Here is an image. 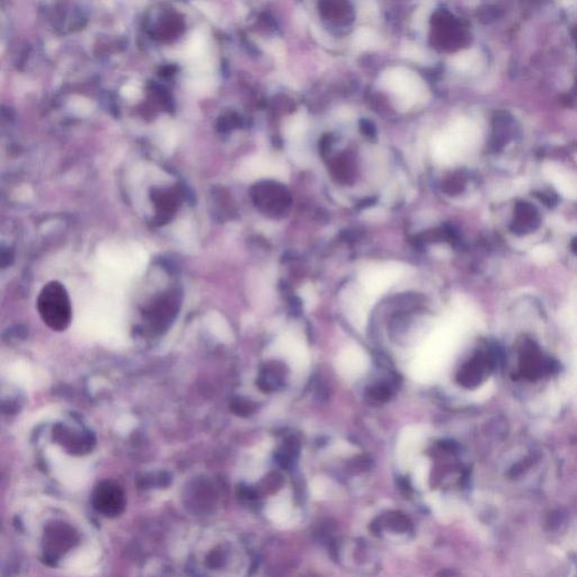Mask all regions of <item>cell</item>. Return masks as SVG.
Here are the masks:
<instances>
[{"instance_id":"cell-1","label":"cell","mask_w":577,"mask_h":577,"mask_svg":"<svg viewBox=\"0 0 577 577\" xmlns=\"http://www.w3.org/2000/svg\"><path fill=\"white\" fill-rule=\"evenodd\" d=\"M36 307L40 317L52 331L63 332L70 325L73 308L68 291L61 282L46 283L38 295Z\"/></svg>"},{"instance_id":"cell-2","label":"cell","mask_w":577,"mask_h":577,"mask_svg":"<svg viewBox=\"0 0 577 577\" xmlns=\"http://www.w3.org/2000/svg\"><path fill=\"white\" fill-rule=\"evenodd\" d=\"M92 502L94 509L106 518L119 517L127 504L123 488L111 480L98 482L92 492Z\"/></svg>"},{"instance_id":"cell-3","label":"cell","mask_w":577,"mask_h":577,"mask_svg":"<svg viewBox=\"0 0 577 577\" xmlns=\"http://www.w3.org/2000/svg\"><path fill=\"white\" fill-rule=\"evenodd\" d=\"M179 308V295L171 290L164 293L163 296L158 297L149 305L148 309L144 312V318L148 320L152 331L162 333L175 318Z\"/></svg>"},{"instance_id":"cell-4","label":"cell","mask_w":577,"mask_h":577,"mask_svg":"<svg viewBox=\"0 0 577 577\" xmlns=\"http://www.w3.org/2000/svg\"><path fill=\"white\" fill-rule=\"evenodd\" d=\"M53 437L55 441L73 453L87 452L95 443L92 432L77 431L65 425L57 426L53 430Z\"/></svg>"},{"instance_id":"cell-5","label":"cell","mask_w":577,"mask_h":577,"mask_svg":"<svg viewBox=\"0 0 577 577\" xmlns=\"http://www.w3.org/2000/svg\"><path fill=\"white\" fill-rule=\"evenodd\" d=\"M283 380H285L283 366L277 362H273L268 364L263 371L260 372L258 385L262 391H274L282 387Z\"/></svg>"},{"instance_id":"cell-6","label":"cell","mask_w":577,"mask_h":577,"mask_svg":"<svg viewBox=\"0 0 577 577\" xmlns=\"http://www.w3.org/2000/svg\"><path fill=\"white\" fill-rule=\"evenodd\" d=\"M485 361L482 358H476L464 366L459 372L458 381L466 387L477 386L484 377L486 371Z\"/></svg>"},{"instance_id":"cell-7","label":"cell","mask_w":577,"mask_h":577,"mask_svg":"<svg viewBox=\"0 0 577 577\" xmlns=\"http://www.w3.org/2000/svg\"><path fill=\"white\" fill-rule=\"evenodd\" d=\"M546 173L548 174L551 182L559 189V192L563 193V196H567V198H576V183L568 175L561 173L557 167H554V166H548Z\"/></svg>"},{"instance_id":"cell-8","label":"cell","mask_w":577,"mask_h":577,"mask_svg":"<svg viewBox=\"0 0 577 577\" xmlns=\"http://www.w3.org/2000/svg\"><path fill=\"white\" fill-rule=\"evenodd\" d=\"M231 411L239 416H248L255 412L256 406L254 403L245 398H235L231 401Z\"/></svg>"},{"instance_id":"cell-9","label":"cell","mask_w":577,"mask_h":577,"mask_svg":"<svg viewBox=\"0 0 577 577\" xmlns=\"http://www.w3.org/2000/svg\"><path fill=\"white\" fill-rule=\"evenodd\" d=\"M391 389L387 386H374L370 388L368 391V395L372 401H385L391 397Z\"/></svg>"}]
</instances>
